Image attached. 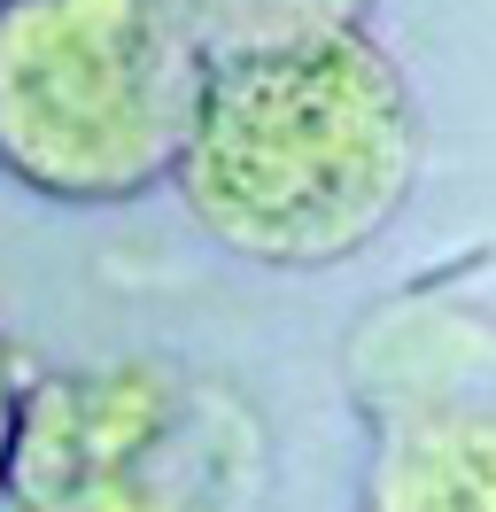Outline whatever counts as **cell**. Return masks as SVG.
<instances>
[{"instance_id":"6da1fadb","label":"cell","mask_w":496,"mask_h":512,"mask_svg":"<svg viewBox=\"0 0 496 512\" xmlns=\"http://www.w3.org/2000/svg\"><path fill=\"white\" fill-rule=\"evenodd\" d=\"M427 171V117L403 63L365 32H303L210 55L179 187L194 233L256 272H334L380 249Z\"/></svg>"},{"instance_id":"7a4b0ae2","label":"cell","mask_w":496,"mask_h":512,"mask_svg":"<svg viewBox=\"0 0 496 512\" xmlns=\"http://www.w3.org/2000/svg\"><path fill=\"white\" fill-rule=\"evenodd\" d=\"M210 78L179 0H0V171L62 210L171 187Z\"/></svg>"},{"instance_id":"3957f363","label":"cell","mask_w":496,"mask_h":512,"mask_svg":"<svg viewBox=\"0 0 496 512\" xmlns=\"http://www.w3.org/2000/svg\"><path fill=\"white\" fill-rule=\"evenodd\" d=\"M272 489L264 412L217 373L124 350L24 381L0 505L16 512H148L248 505Z\"/></svg>"},{"instance_id":"277c9868","label":"cell","mask_w":496,"mask_h":512,"mask_svg":"<svg viewBox=\"0 0 496 512\" xmlns=\"http://www.w3.org/2000/svg\"><path fill=\"white\" fill-rule=\"evenodd\" d=\"M341 396L365 435L357 505L496 512V303L411 280L341 334Z\"/></svg>"},{"instance_id":"5b68a950","label":"cell","mask_w":496,"mask_h":512,"mask_svg":"<svg viewBox=\"0 0 496 512\" xmlns=\"http://www.w3.org/2000/svg\"><path fill=\"white\" fill-rule=\"evenodd\" d=\"M179 8L210 39V55H241V47H272V39H303V32H341V24L372 16V0H179Z\"/></svg>"},{"instance_id":"8992f818","label":"cell","mask_w":496,"mask_h":512,"mask_svg":"<svg viewBox=\"0 0 496 512\" xmlns=\"http://www.w3.org/2000/svg\"><path fill=\"white\" fill-rule=\"evenodd\" d=\"M16 404H24V365L0 334V474H8V443H16Z\"/></svg>"}]
</instances>
